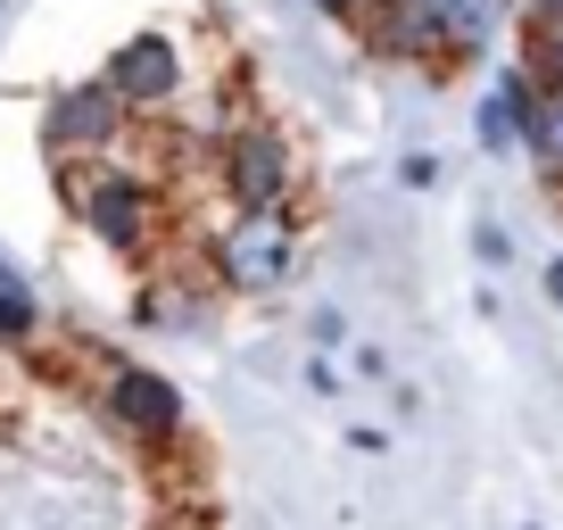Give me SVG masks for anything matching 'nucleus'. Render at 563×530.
Returning a JSON list of instances; mask_svg holds the SVG:
<instances>
[{
    "label": "nucleus",
    "mask_w": 563,
    "mask_h": 530,
    "mask_svg": "<svg viewBox=\"0 0 563 530\" xmlns=\"http://www.w3.org/2000/svg\"><path fill=\"white\" fill-rule=\"evenodd\" d=\"M216 274H224V290H249V299L282 290L299 274V232H290V216L282 208H241L216 232Z\"/></svg>",
    "instance_id": "obj_1"
},
{
    "label": "nucleus",
    "mask_w": 563,
    "mask_h": 530,
    "mask_svg": "<svg viewBox=\"0 0 563 530\" xmlns=\"http://www.w3.org/2000/svg\"><path fill=\"white\" fill-rule=\"evenodd\" d=\"M224 191H232V208H282L290 199V183H299V166H290V142H282L274 124H232L224 133Z\"/></svg>",
    "instance_id": "obj_2"
},
{
    "label": "nucleus",
    "mask_w": 563,
    "mask_h": 530,
    "mask_svg": "<svg viewBox=\"0 0 563 530\" xmlns=\"http://www.w3.org/2000/svg\"><path fill=\"white\" fill-rule=\"evenodd\" d=\"M75 216L91 224V241H108L117 257H141L158 232V199L133 175H75Z\"/></svg>",
    "instance_id": "obj_3"
},
{
    "label": "nucleus",
    "mask_w": 563,
    "mask_h": 530,
    "mask_svg": "<svg viewBox=\"0 0 563 530\" xmlns=\"http://www.w3.org/2000/svg\"><path fill=\"white\" fill-rule=\"evenodd\" d=\"M100 398H108V415H117L141 448H175L183 423H191L183 389L166 382V373H150V365H108V389H100Z\"/></svg>",
    "instance_id": "obj_4"
},
{
    "label": "nucleus",
    "mask_w": 563,
    "mask_h": 530,
    "mask_svg": "<svg viewBox=\"0 0 563 530\" xmlns=\"http://www.w3.org/2000/svg\"><path fill=\"white\" fill-rule=\"evenodd\" d=\"M108 91H117L124 108H166L183 91V51L166 34H133L117 58H108V75H100Z\"/></svg>",
    "instance_id": "obj_5"
},
{
    "label": "nucleus",
    "mask_w": 563,
    "mask_h": 530,
    "mask_svg": "<svg viewBox=\"0 0 563 530\" xmlns=\"http://www.w3.org/2000/svg\"><path fill=\"white\" fill-rule=\"evenodd\" d=\"M124 117H133V108H124L108 84H67L51 100V150H58V158H75V150H108L124 133Z\"/></svg>",
    "instance_id": "obj_6"
},
{
    "label": "nucleus",
    "mask_w": 563,
    "mask_h": 530,
    "mask_svg": "<svg viewBox=\"0 0 563 530\" xmlns=\"http://www.w3.org/2000/svg\"><path fill=\"white\" fill-rule=\"evenodd\" d=\"M365 42L382 58H406V67H448V51H440V25H431V9L422 0H365Z\"/></svg>",
    "instance_id": "obj_7"
},
{
    "label": "nucleus",
    "mask_w": 563,
    "mask_h": 530,
    "mask_svg": "<svg viewBox=\"0 0 563 530\" xmlns=\"http://www.w3.org/2000/svg\"><path fill=\"white\" fill-rule=\"evenodd\" d=\"M422 9L440 25V51L456 58V67H473V58H489L497 42H506V25H514L522 0H422Z\"/></svg>",
    "instance_id": "obj_8"
},
{
    "label": "nucleus",
    "mask_w": 563,
    "mask_h": 530,
    "mask_svg": "<svg viewBox=\"0 0 563 530\" xmlns=\"http://www.w3.org/2000/svg\"><path fill=\"white\" fill-rule=\"evenodd\" d=\"M530 100H539L530 67H506V75L489 84V100H481V117H473V133H481V150H489V158H514V150L530 142Z\"/></svg>",
    "instance_id": "obj_9"
},
{
    "label": "nucleus",
    "mask_w": 563,
    "mask_h": 530,
    "mask_svg": "<svg viewBox=\"0 0 563 530\" xmlns=\"http://www.w3.org/2000/svg\"><path fill=\"white\" fill-rule=\"evenodd\" d=\"M530 158H539L547 183H563V84H539V100H530Z\"/></svg>",
    "instance_id": "obj_10"
},
{
    "label": "nucleus",
    "mask_w": 563,
    "mask_h": 530,
    "mask_svg": "<svg viewBox=\"0 0 563 530\" xmlns=\"http://www.w3.org/2000/svg\"><path fill=\"white\" fill-rule=\"evenodd\" d=\"M0 340H34V290L9 257H0Z\"/></svg>",
    "instance_id": "obj_11"
},
{
    "label": "nucleus",
    "mask_w": 563,
    "mask_h": 530,
    "mask_svg": "<svg viewBox=\"0 0 563 530\" xmlns=\"http://www.w3.org/2000/svg\"><path fill=\"white\" fill-rule=\"evenodd\" d=\"M530 84H563V18L530 25Z\"/></svg>",
    "instance_id": "obj_12"
},
{
    "label": "nucleus",
    "mask_w": 563,
    "mask_h": 530,
    "mask_svg": "<svg viewBox=\"0 0 563 530\" xmlns=\"http://www.w3.org/2000/svg\"><path fill=\"white\" fill-rule=\"evenodd\" d=\"M473 249H481L489 265H506V257H514V249H506V232H497V224H481V232H473Z\"/></svg>",
    "instance_id": "obj_13"
},
{
    "label": "nucleus",
    "mask_w": 563,
    "mask_h": 530,
    "mask_svg": "<svg viewBox=\"0 0 563 530\" xmlns=\"http://www.w3.org/2000/svg\"><path fill=\"white\" fill-rule=\"evenodd\" d=\"M323 18H365V0H316Z\"/></svg>",
    "instance_id": "obj_14"
},
{
    "label": "nucleus",
    "mask_w": 563,
    "mask_h": 530,
    "mask_svg": "<svg viewBox=\"0 0 563 530\" xmlns=\"http://www.w3.org/2000/svg\"><path fill=\"white\" fill-rule=\"evenodd\" d=\"M547 299L563 307V257H547Z\"/></svg>",
    "instance_id": "obj_15"
},
{
    "label": "nucleus",
    "mask_w": 563,
    "mask_h": 530,
    "mask_svg": "<svg viewBox=\"0 0 563 530\" xmlns=\"http://www.w3.org/2000/svg\"><path fill=\"white\" fill-rule=\"evenodd\" d=\"M522 9L530 18H563V0H522Z\"/></svg>",
    "instance_id": "obj_16"
}]
</instances>
